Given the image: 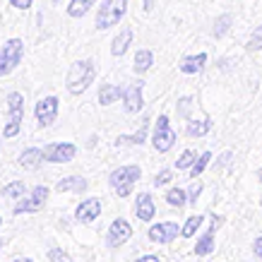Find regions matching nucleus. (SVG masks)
<instances>
[{
	"label": "nucleus",
	"mask_w": 262,
	"mask_h": 262,
	"mask_svg": "<svg viewBox=\"0 0 262 262\" xmlns=\"http://www.w3.org/2000/svg\"><path fill=\"white\" fill-rule=\"evenodd\" d=\"M8 111H10V120L5 130H3V137H15L22 127V118H24V96L19 92H10L8 94Z\"/></svg>",
	"instance_id": "5"
},
{
	"label": "nucleus",
	"mask_w": 262,
	"mask_h": 262,
	"mask_svg": "<svg viewBox=\"0 0 262 262\" xmlns=\"http://www.w3.org/2000/svg\"><path fill=\"white\" fill-rule=\"evenodd\" d=\"M147 133H149V118H144L142 123H140V130L133 133V135H118L113 144H116V147H120V144H142L144 140H147Z\"/></svg>",
	"instance_id": "18"
},
{
	"label": "nucleus",
	"mask_w": 262,
	"mask_h": 262,
	"mask_svg": "<svg viewBox=\"0 0 262 262\" xmlns=\"http://www.w3.org/2000/svg\"><path fill=\"white\" fill-rule=\"evenodd\" d=\"M94 63L92 60H77V63H72L70 72H68V92L70 94H82V92H87V87L94 82Z\"/></svg>",
	"instance_id": "1"
},
{
	"label": "nucleus",
	"mask_w": 262,
	"mask_h": 262,
	"mask_svg": "<svg viewBox=\"0 0 262 262\" xmlns=\"http://www.w3.org/2000/svg\"><path fill=\"white\" fill-rule=\"evenodd\" d=\"M222 224V219L219 216H214V222H212V229L207 231V233H202L198 238V246H195V255L198 257H205V255H209L212 250H214V229Z\"/></svg>",
	"instance_id": "15"
},
{
	"label": "nucleus",
	"mask_w": 262,
	"mask_h": 262,
	"mask_svg": "<svg viewBox=\"0 0 262 262\" xmlns=\"http://www.w3.org/2000/svg\"><path fill=\"white\" fill-rule=\"evenodd\" d=\"M257 181L262 183V168H260V171H257Z\"/></svg>",
	"instance_id": "42"
},
{
	"label": "nucleus",
	"mask_w": 262,
	"mask_h": 262,
	"mask_svg": "<svg viewBox=\"0 0 262 262\" xmlns=\"http://www.w3.org/2000/svg\"><path fill=\"white\" fill-rule=\"evenodd\" d=\"M48 195H51V190H48L46 185H36V188L29 192V198L22 200V202H17L15 214H29V212H39V209H43Z\"/></svg>",
	"instance_id": "7"
},
{
	"label": "nucleus",
	"mask_w": 262,
	"mask_h": 262,
	"mask_svg": "<svg viewBox=\"0 0 262 262\" xmlns=\"http://www.w3.org/2000/svg\"><path fill=\"white\" fill-rule=\"evenodd\" d=\"M248 51H262V27H257L253 36L248 39Z\"/></svg>",
	"instance_id": "30"
},
{
	"label": "nucleus",
	"mask_w": 262,
	"mask_h": 262,
	"mask_svg": "<svg viewBox=\"0 0 262 262\" xmlns=\"http://www.w3.org/2000/svg\"><path fill=\"white\" fill-rule=\"evenodd\" d=\"M166 202L171 207H178V209H181V207L188 205V192L181 190V188H171V190L166 192Z\"/></svg>",
	"instance_id": "25"
},
{
	"label": "nucleus",
	"mask_w": 262,
	"mask_h": 262,
	"mask_svg": "<svg viewBox=\"0 0 262 262\" xmlns=\"http://www.w3.org/2000/svg\"><path fill=\"white\" fill-rule=\"evenodd\" d=\"M0 224H3V219H0Z\"/></svg>",
	"instance_id": "45"
},
{
	"label": "nucleus",
	"mask_w": 262,
	"mask_h": 262,
	"mask_svg": "<svg viewBox=\"0 0 262 262\" xmlns=\"http://www.w3.org/2000/svg\"><path fill=\"white\" fill-rule=\"evenodd\" d=\"M255 255H257V257H262V236L255 241Z\"/></svg>",
	"instance_id": "37"
},
{
	"label": "nucleus",
	"mask_w": 262,
	"mask_h": 262,
	"mask_svg": "<svg viewBox=\"0 0 262 262\" xmlns=\"http://www.w3.org/2000/svg\"><path fill=\"white\" fill-rule=\"evenodd\" d=\"M229 24H231V15H224V17H219V19H216V27H214V36H216V39L229 32Z\"/></svg>",
	"instance_id": "31"
},
{
	"label": "nucleus",
	"mask_w": 262,
	"mask_h": 262,
	"mask_svg": "<svg viewBox=\"0 0 262 262\" xmlns=\"http://www.w3.org/2000/svg\"><path fill=\"white\" fill-rule=\"evenodd\" d=\"M96 0H70V8H68V15L70 17H84L92 10Z\"/></svg>",
	"instance_id": "23"
},
{
	"label": "nucleus",
	"mask_w": 262,
	"mask_h": 262,
	"mask_svg": "<svg viewBox=\"0 0 262 262\" xmlns=\"http://www.w3.org/2000/svg\"><path fill=\"white\" fill-rule=\"evenodd\" d=\"M101 214V200L96 198H89V200H82L77 209H75V219L82 224H92L94 219H99Z\"/></svg>",
	"instance_id": "12"
},
{
	"label": "nucleus",
	"mask_w": 262,
	"mask_h": 262,
	"mask_svg": "<svg viewBox=\"0 0 262 262\" xmlns=\"http://www.w3.org/2000/svg\"><path fill=\"white\" fill-rule=\"evenodd\" d=\"M127 12V0H106L99 12H96V29H108L125 17Z\"/></svg>",
	"instance_id": "3"
},
{
	"label": "nucleus",
	"mask_w": 262,
	"mask_h": 262,
	"mask_svg": "<svg viewBox=\"0 0 262 262\" xmlns=\"http://www.w3.org/2000/svg\"><path fill=\"white\" fill-rule=\"evenodd\" d=\"M229 159H231V154L226 151V154H224L222 159H219V166H226V164H229Z\"/></svg>",
	"instance_id": "40"
},
{
	"label": "nucleus",
	"mask_w": 262,
	"mask_h": 262,
	"mask_svg": "<svg viewBox=\"0 0 262 262\" xmlns=\"http://www.w3.org/2000/svg\"><path fill=\"white\" fill-rule=\"evenodd\" d=\"M24 181H12L8 183L5 188H3V198H10V200H17V198H22L24 195Z\"/></svg>",
	"instance_id": "26"
},
{
	"label": "nucleus",
	"mask_w": 262,
	"mask_h": 262,
	"mask_svg": "<svg viewBox=\"0 0 262 262\" xmlns=\"http://www.w3.org/2000/svg\"><path fill=\"white\" fill-rule=\"evenodd\" d=\"M75 154H77V147L72 142H51L43 147V157L51 164H68L75 159Z\"/></svg>",
	"instance_id": "8"
},
{
	"label": "nucleus",
	"mask_w": 262,
	"mask_h": 262,
	"mask_svg": "<svg viewBox=\"0 0 262 262\" xmlns=\"http://www.w3.org/2000/svg\"><path fill=\"white\" fill-rule=\"evenodd\" d=\"M171 178H173V173H171L168 168H164V171H159V173L154 176V185H157V188H161V185H168V183H171Z\"/></svg>",
	"instance_id": "34"
},
{
	"label": "nucleus",
	"mask_w": 262,
	"mask_h": 262,
	"mask_svg": "<svg viewBox=\"0 0 262 262\" xmlns=\"http://www.w3.org/2000/svg\"><path fill=\"white\" fill-rule=\"evenodd\" d=\"M53 3H60V0H53Z\"/></svg>",
	"instance_id": "44"
},
{
	"label": "nucleus",
	"mask_w": 262,
	"mask_h": 262,
	"mask_svg": "<svg viewBox=\"0 0 262 262\" xmlns=\"http://www.w3.org/2000/svg\"><path fill=\"white\" fill-rule=\"evenodd\" d=\"M137 262H159V257H157V255H144V257H140Z\"/></svg>",
	"instance_id": "39"
},
{
	"label": "nucleus",
	"mask_w": 262,
	"mask_h": 262,
	"mask_svg": "<svg viewBox=\"0 0 262 262\" xmlns=\"http://www.w3.org/2000/svg\"><path fill=\"white\" fill-rule=\"evenodd\" d=\"M58 99L56 96H46V99H41L39 103H36V108H34V116H36V123H39L41 127H48L53 125L58 118Z\"/></svg>",
	"instance_id": "9"
},
{
	"label": "nucleus",
	"mask_w": 262,
	"mask_h": 262,
	"mask_svg": "<svg viewBox=\"0 0 262 262\" xmlns=\"http://www.w3.org/2000/svg\"><path fill=\"white\" fill-rule=\"evenodd\" d=\"M32 3L34 0H10V5L17 10H27V8H32Z\"/></svg>",
	"instance_id": "36"
},
{
	"label": "nucleus",
	"mask_w": 262,
	"mask_h": 262,
	"mask_svg": "<svg viewBox=\"0 0 262 262\" xmlns=\"http://www.w3.org/2000/svg\"><path fill=\"white\" fill-rule=\"evenodd\" d=\"M140 176H142L140 166H120L108 176V183H111L113 190L118 192V198H127L133 192V185L140 181Z\"/></svg>",
	"instance_id": "2"
},
{
	"label": "nucleus",
	"mask_w": 262,
	"mask_h": 262,
	"mask_svg": "<svg viewBox=\"0 0 262 262\" xmlns=\"http://www.w3.org/2000/svg\"><path fill=\"white\" fill-rule=\"evenodd\" d=\"M200 192H202V183L195 178V183L190 185V190H188V202L190 205H198V198H200Z\"/></svg>",
	"instance_id": "33"
},
{
	"label": "nucleus",
	"mask_w": 262,
	"mask_h": 262,
	"mask_svg": "<svg viewBox=\"0 0 262 262\" xmlns=\"http://www.w3.org/2000/svg\"><path fill=\"white\" fill-rule=\"evenodd\" d=\"M202 222H205V216H200V214L188 216V222H185V226L181 229V233L185 236V238H190V236H195V233H198V229L202 226Z\"/></svg>",
	"instance_id": "27"
},
{
	"label": "nucleus",
	"mask_w": 262,
	"mask_h": 262,
	"mask_svg": "<svg viewBox=\"0 0 262 262\" xmlns=\"http://www.w3.org/2000/svg\"><path fill=\"white\" fill-rule=\"evenodd\" d=\"M151 65H154V56H151V51H137L135 56V72L137 75H142V72L151 70Z\"/></svg>",
	"instance_id": "22"
},
{
	"label": "nucleus",
	"mask_w": 262,
	"mask_h": 262,
	"mask_svg": "<svg viewBox=\"0 0 262 262\" xmlns=\"http://www.w3.org/2000/svg\"><path fill=\"white\" fill-rule=\"evenodd\" d=\"M133 43V29H120V34L113 39V43H111V53L113 56H123L127 51V46Z\"/></svg>",
	"instance_id": "21"
},
{
	"label": "nucleus",
	"mask_w": 262,
	"mask_h": 262,
	"mask_svg": "<svg viewBox=\"0 0 262 262\" xmlns=\"http://www.w3.org/2000/svg\"><path fill=\"white\" fill-rule=\"evenodd\" d=\"M87 188H89V183L82 176H68L63 181H58V185H56L58 192H84Z\"/></svg>",
	"instance_id": "17"
},
{
	"label": "nucleus",
	"mask_w": 262,
	"mask_h": 262,
	"mask_svg": "<svg viewBox=\"0 0 262 262\" xmlns=\"http://www.w3.org/2000/svg\"><path fill=\"white\" fill-rule=\"evenodd\" d=\"M123 89L125 87H118V84H103V87L99 89V103H101V106H111L113 101L123 99Z\"/></svg>",
	"instance_id": "19"
},
{
	"label": "nucleus",
	"mask_w": 262,
	"mask_h": 262,
	"mask_svg": "<svg viewBox=\"0 0 262 262\" xmlns=\"http://www.w3.org/2000/svg\"><path fill=\"white\" fill-rule=\"evenodd\" d=\"M135 214L140 222H151L154 214H157V207H154V200H151L149 192H140V198L135 202Z\"/></svg>",
	"instance_id": "14"
},
{
	"label": "nucleus",
	"mask_w": 262,
	"mask_h": 262,
	"mask_svg": "<svg viewBox=\"0 0 262 262\" xmlns=\"http://www.w3.org/2000/svg\"><path fill=\"white\" fill-rule=\"evenodd\" d=\"M212 130V120L209 118H205V120H190L188 123V135L190 137H202V135H207Z\"/></svg>",
	"instance_id": "24"
},
{
	"label": "nucleus",
	"mask_w": 262,
	"mask_h": 262,
	"mask_svg": "<svg viewBox=\"0 0 262 262\" xmlns=\"http://www.w3.org/2000/svg\"><path fill=\"white\" fill-rule=\"evenodd\" d=\"M142 84L144 82H135V84H127V87L123 89V103H125L127 113H140V108L144 106Z\"/></svg>",
	"instance_id": "11"
},
{
	"label": "nucleus",
	"mask_w": 262,
	"mask_h": 262,
	"mask_svg": "<svg viewBox=\"0 0 262 262\" xmlns=\"http://www.w3.org/2000/svg\"><path fill=\"white\" fill-rule=\"evenodd\" d=\"M205 63H207V56L205 53H198V56L183 58L178 68H181V72H185V75H195V72H200L205 68Z\"/></svg>",
	"instance_id": "20"
},
{
	"label": "nucleus",
	"mask_w": 262,
	"mask_h": 262,
	"mask_svg": "<svg viewBox=\"0 0 262 262\" xmlns=\"http://www.w3.org/2000/svg\"><path fill=\"white\" fill-rule=\"evenodd\" d=\"M178 231L181 229H178L176 222H161L149 229V241H154V243H171L173 238H178Z\"/></svg>",
	"instance_id": "13"
},
{
	"label": "nucleus",
	"mask_w": 262,
	"mask_h": 262,
	"mask_svg": "<svg viewBox=\"0 0 262 262\" xmlns=\"http://www.w3.org/2000/svg\"><path fill=\"white\" fill-rule=\"evenodd\" d=\"M190 108H192V99H190V96H183L181 101H178V113L188 118V113H190Z\"/></svg>",
	"instance_id": "35"
},
{
	"label": "nucleus",
	"mask_w": 262,
	"mask_h": 262,
	"mask_svg": "<svg viewBox=\"0 0 262 262\" xmlns=\"http://www.w3.org/2000/svg\"><path fill=\"white\" fill-rule=\"evenodd\" d=\"M130 236H133V226H130V222H125V219H116V222L111 224L108 233H106V243H108V248H120L130 241Z\"/></svg>",
	"instance_id": "10"
},
{
	"label": "nucleus",
	"mask_w": 262,
	"mask_h": 262,
	"mask_svg": "<svg viewBox=\"0 0 262 262\" xmlns=\"http://www.w3.org/2000/svg\"><path fill=\"white\" fill-rule=\"evenodd\" d=\"M48 260H51V262H72L70 255L65 253V250H60V248H53V250H48Z\"/></svg>",
	"instance_id": "32"
},
{
	"label": "nucleus",
	"mask_w": 262,
	"mask_h": 262,
	"mask_svg": "<svg viewBox=\"0 0 262 262\" xmlns=\"http://www.w3.org/2000/svg\"><path fill=\"white\" fill-rule=\"evenodd\" d=\"M12 262H34L32 257H17V260H12Z\"/></svg>",
	"instance_id": "41"
},
{
	"label": "nucleus",
	"mask_w": 262,
	"mask_h": 262,
	"mask_svg": "<svg viewBox=\"0 0 262 262\" xmlns=\"http://www.w3.org/2000/svg\"><path fill=\"white\" fill-rule=\"evenodd\" d=\"M209 161H212V154H209V151H205V154H202V157H200V159L192 164V168H190V176H192V178H198V176L207 168V164H209Z\"/></svg>",
	"instance_id": "29"
},
{
	"label": "nucleus",
	"mask_w": 262,
	"mask_h": 262,
	"mask_svg": "<svg viewBox=\"0 0 262 262\" xmlns=\"http://www.w3.org/2000/svg\"><path fill=\"white\" fill-rule=\"evenodd\" d=\"M46 159L43 157V149H39V147H29V149H24L22 154H19V166L27 168V171H34V168L41 166V161Z\"/></svg>",
	"instance_id": "16"
},
{
	"label": "nucleus",
	"mask_w": 262,
	"mask_h": 262,
	"mask_svg": "<svg viewBox=\"0 0 262 262\" xmlns=\"http://www.w3.org/2000/svg\"><path fill=\"white\" fill-rule=\"evenodd\" d=\"M176 142V133L171 123H168V116H159L157 125H154V135H151V144L157 151H168Z\"/></svg>",
	"instance_id": "6"
},
{
	"label": "nucleus",
	"mask_w": 262,
	"mask_h": 262,
	"mask_svg": "<svg viewBox=\"0 0 262 262\" xmlns=\"http://www.w3.org/2000/svg\"><path fill=\"white\" fill-rule=\"evenodd\" d=\"M195 161H198V154H195L192 149H185L181 157H178L176 166L181 168V171H185V168H192V164H195Z\"/></svg>",
	"instance_id": "28"
},
{
	"label": "nucleus",
	"mask_w": 262,
	"mask_h": 262,
	"mask_svg": "<svg viewBox=\"0 0 262 262\" xmlns=\"http://www.w3.org/2000/svg\"><path fill=\"white\" fill-rule=\"evenodd\" d=\"M3 246H5V238H0V248H3Z\"/></svg>",
	"instance_id": "43"
},
{
	"label": "nucleus",
	"mask_w": 262,
	"mask_h": 262,
	"mask_svg": "<svg viewBox=\"0 0 262 262\" xmlns=\"http://www.w3.org/2000/svg\"><path fill=\"white\" fill-rule=\"evenodd\" d=\"M142 8H144V12H151L154 10V0H142Z\"/></svg>",
	"instance_id": "38"
},
{
	"label": "nucleus",
	"mask_w": 262,
	"mask_h": 262,
	"mask_svg": "<svg viewBox=\"0 0 262 262\" xmlns=\"http://www.w3.org/2000/svg\"><path fill=\"white\" fill-rule=\"evenodd\" d=\"M24 56V41L22 39H10L5 41V46L0 48V77H5L22 63Z\"/></svg>",
	"instance_id": "4"
}]
</instances>
